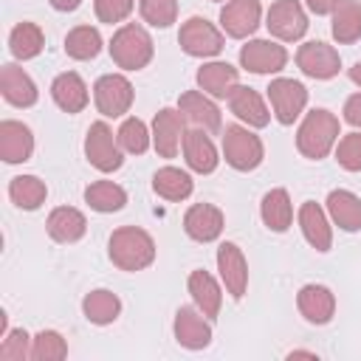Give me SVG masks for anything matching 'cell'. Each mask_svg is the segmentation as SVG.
<instances>
[{
	"mask_svg": "<svg viewBox=\"0 0 361 361\" xmlns=\"http://www.w3.org/2000/svg\"><path fill=\"white\" fill-rule=\"evenodd\" d=\"M107 254L110 262L121 271H144L155 259V240L138 226H121L110 234Z\"/></svg>",
	"mask_w": 361,
	"mask_h": 361,
	"instance_id": "1",
	"label": "cell"
},
{
	"mask_svg": "<svg viewBox=\"0 0 361 361\" xmlns=\"http://www.w3.org/2000/svg\"><path fill=\"white\" fill-rule=\"evenodd\" d=\"M338 135H341L338 116H333L324 107H316L302 118L296 130V149L310 161H322L336 147Z\"/></svg>",
	"mask_w": 361,
	"mask_h": 361,
	"instance_id": "2",
	"label": "cell"
},
{
	"mask_svg": "<svg viewBox=\"0 0 361 361\" xmlns=\"http://www.w3.org/2000/svg\"><path fill=\"white\" fill-rule=\"evenodd\" d=\"M152 54H155V45H152V37H149V31L144 25L127 23L110 39V56H113V62L121 71H141V68H147Z\"/></svg>",
	"mask_w": 361,
	"mask_h": 361,
	"instance_id": "3",
	"label": "cell"
},
{
	"mask_svg": "<svg viewBox=\"0 0 361 361\" xmlns=\"http://www.w3.org/2000/svg\"><path fill=\"white\" fill-rule=\"evenodd\" d=\"M223 158L231 169L237 172H251L262 164L265 158V147L259 141V135H254L248 127L243 124H228L223 130Z\"/></svg>",
	"mask_w": 361,
	"mask_h": 361,
	"instance_id": "4",
	"label": "cell"
},
{
	"mask_svg": "<svg viewBox=\"0 0 361 361\" xmlns=\"http://www.w3.org/2000/svg\"><path fill=\"white\" fill-rule=\"evenodd\" d=\"M133 99H135V90L130 79L121 73H104L93 85V102L104 118H121L133 107Z\"/></svg>",
	"mask_w": 361,
	"mask_h": 361,
	"instance_id": "5",
	"label": "cell"
},
{
	"mask_svg": "<svg viewBox=\"0 0 361 361\" xmlns=\"http://www.w3.org/2000/svg\"><path fill=\"white\" fill-rule=\"evenodd\" d=\"M85 158L99 172H116L124 164L121 144L113 135V130H110L107 121H93L87 127V135H85Z\"/></svg>",
	"mask_w": 361,
	"mask_h": 361,
	"instance_id": "6",
	"label": "cell"
},
{
	"mask_svg": "<svg viewBox=\"0 0 361 361\" xmlns=\"http://www.w3.org/2000/svg\"><path fill=\"white\" fill-rule=\"evenodd\" d=\"M178 42L189 56H197V59L217 56L226 45L223 31L214 23H209L206 17H189L178 31Z\"/></svg>",
	"mask_w": 361,
	"mask_h": 361,
	"instance_id": "7",
	"label": "cell"
},
{
	"mask_svg": "<svg viewBox=\"0 0 361 361\" xmlns=\"http://www.w3.org/2000/svg\"><path fill=\"white\" fill-rule=\"evenodd\" d=\"M268 102H271L274 118L288 127L302 116V110L307 104V87L296 79H282L279 76L268 85Z\"/></svg>",
	"mask_w": 361,
	"mask_h": 361,
	"instance_id": "8",
	"label": "cell"
},
{
	"mask_svg": "<svg viewBox=\"0 0 361 361\" xmlns=\"http://www.w3.org/2000/svg\"><path fill=\"white\" fill-rule=\"evenodd\" d=\"M265 25H268L271 37H276L282 42H296V39L305 37L310 23H307V14H305L299 0H276L268 8Z\"/></svg>",
	"mask_w": 361,
	"mask_h": 361,
	"instance_id": "9",
	"label": "cell"
},
{
	"mask_svg": "<svg viewBox=\"0 0 361 361\" xmlns=\"http://www.w3.org/2000/svg\"><path fill=\"white\" fill-rule=\"evenodd\" d=\"M240 65L248 73H279L288 65V51L274 39H248L240 48Z\"/></svg>",
	"mask_w": 361,
	"mask_h": 361,
	"instance_id": "10",
	"label": "cell"
},
{
	"mask_svg": "<svg viewBox=\"0 0 361 361\" xmlns=\"http://www.w3.org/2000/svg\"><path fill=\"white\" fill-rule=\"evenodd\" d=\"M296 65L305 76L310 79H333L338 71H341V56L333 45L327 42H319V39H310L305 45H299L296 51Z\"/></svg>",
	"mask_w": 361,
	"mask_h": 361,
	"instance_id": "11",
	"label": "cell"
},
{
	"mask_svg": "<svg viewBox=\"0 0 361 361\" xmlns=\"http://www.w3.org/2000/svg\"><path fill=\"white\" fill-rule=\"evenodd\" d=\"M183 124H186V118H183L180 110L164 107V110L155 113V118H152V147L161 158H175L178 155V149L183 144V135H186Z\"/></svg>",
	"mask_w": 361,
	"mask_h": 361,
	"instance_id": "12",
	"label": "cell"
},
{
	"mask_svg": "<svg viewBox=\"0 0 361 361\" xmlns=\"http://www.w3.org/2000/svg\"><path fill=\"white\" fill-rule=\"evenodd\" d=\"M217 271L231 299H243L248 290V262L237 243H220L217 248Z\"/></svg>",
	"mask_w": 361,
	"mask_h": 361,
	"instance_id": "13",
	"label": "cell"
},
{
	"mask_svg": "<svg viewBox=\"0 0 361 361\" xmlns=\"http://www.w3.org/2000/svg\"><path fill=\"white\" fill-rule=\"evenodd\" d=\"M259 17H262L259 0H228L220 8V28L231 39H245L257 31Z\"/></svg>",
	"mask_w": 361,
	"mask_h": 361,
	"instance_id": "14",
	"label": "cell"
},
{
	"mask_svg": "<svg viewBox=\"0 0 361 361\" xmlns=\"http://www.w3.org/2000/svg\"><path fill=\"white\" fill-rule=\"evenodd\" d=\"M175 341L186 350H203L212 344V324L197 307H178L175 313Z\"/></svg>",
	"mask_w": 361,
	"mask_h": 361,
	"instance_id": "15",
	"label": "cell"
},
{
	"mask_svg": "<svg viewBox=\"0 0 361 361\" xmlns=\"http://www.w3.org/2000/svg\"><path fill=\"white\" fill-rule=\"evenodd\" d=\"M223 226H226V217L212 203H195L183 214V231L195 243H212V240H217L223 234Z\"/></svg>",
	"mask_w": 361,
	"mask_h": 361,
	"instance_id": "16",
	"label": "cell"
},
{
	"mask_svg": "<svg viewBox=\"0 0 361 361\" xmlns=\"http://www.w3.org/2000/svg\"><path fill=\"white\" fill-rule=\"evenodd\" d=\"M34 152V133L28 124L6 118L0 121V158L6 164H25Z\"/></svg>",
	"mask_w": 361,
	"mask_h": 361,
	"instance_id": "17",
	"label": "cell"
},
{
	"mask_svg": "<svg viewBox=\"0 0 361 361\" xmlns=\"http://www.w3.org/2000/svg\"><path fill=\"white\" fill-rule=\"evenodd\" d=\"M0 90H3V99L11 107H31L39 99V90H37L34 79L14 62H6L0 68Z\"/></svg>",
	"mask_w": 361,
	"mask_h": 361,
	"instance_id": "18",
	"label": "cell"
},
{
	"mask_svg": "<svg viewBox=\"0 0 361 361\" xmlns=\"http://www.w3.org/2000/svg\"><path fill=\"white\" fill-rule=\"evenodd\" d=\"M178 110L197 130H206V133H217L220 130V110L209 99V93H203V90H186V93H180Z\"/></svg>",
	"mask_w": 361,
	"mask_h": 361,
	"instance_id": "19",
	"label": "cell"
},
{
	"mask_svg": "<svg viewBox=\"0 0 361 361\" xmlns=\"http://www.w3.org/2000/svg\"><path fill=\"white\" fill-rule=\"evenodd\" d=\"M183 158H186L189 169L197 172V175H209L220 164V155H217L214 141L209 138L206 130H197V127L183 135Z\"/></svg>",
	"mask_w": 361,
	"mask_h": 361,
	"instance_id": "20",
	"label": "cell"
},
{
	"mask_svg": "<svg viewBox=\"0 0 361 361\" xmlns=\"http://www.w3.org/2000/svg\"><path fill=\"white\" fill-rule=\"evenodd\" d=\"M45 228H48V237L54 243H62V245H71V243H79L87 231V217L73 209V206H56L48 220H45Z\"/></svg>",
	"mask_w": 361,
	"mask_h": 361,
	"instance_id": "21",
	"label": "cell"
},
{
	"mask_svg": "<svg viewBox=\"0 0 361 361\" xmlns=\"http://www.w3.org/2000/svg\"><path fill=\"white\" fill-rule=\"evenodd\" d=\"M299 228L305 234V240L310 243V248H316L319 254L330 251L333 245V228H330V220L324 214V209L313 200H305L299 206Z\"/></svg>",
	"mask_w": 361,
	"mask_h": 361,
	"instance_id": "22",
	"label": "cell"
},
{
	"mask_svg": "<svg viewBox=\"0 0 361 361\" xmlns=\"http://www.w3.org/2000/svg\"><path fill=\"white\" fill-rule=\"evenodd\" d=\"M296 307L310 324H327L336 313V296L327 285H305L296 293Z\"/></svg>",
	"mask_w": 361,
	"mask_h": 361,
	"instance_id": "23",
	"label": "cell"
},
{
	"mask_svg": "<svg viewBox=\"0 0 361 361\" xmlns=\"http://www.w3.org/2000/svg\"><path fill=\"white\" fill-rule=\"evenodd\" d=\"M228 107H231V113H234L243 124H248V127H268V121H271V110L265 107L262 96H259L254 87L237 85V87L231 90V96H228Z\"/></svg>",
	"mask_w": 361,
	"mask_h": 361,
	"instance_id": "24",
	"label": "cell"
},
{
	"mask_svg": "<svg viewBox=\"0 0 361 361\" xmlns=\"http://www.w3.org/2000/svg\"><path fill=\"white\" fill-rule=\"evenodd\" d=\"M51 96H54L56 107L65 110V113H82L87 107V102H90L85 79L79 73H73V71H65L51 82Z\"/></svg>",
	"mask_w": 361,
	"mask_h": 361,
	"instance_id": "25",
	"label": "cell"
},
{
	"mask_svg": "<svg viewBox=\"0 0 361 361\" xmlns=\"http://www.w3.org/2000/svg\"><path fill=\"white\" fill-rule=\"evenodd\" d=\"M186 288H189V293H192V299H195V307H197L206 319H217L220 305H223V290H220L217 279H214L209 271L195 268V271L189 274Z\"/></svg>",
	"mask_w": 361,
	"mask_h": 361,
	"instance_id": "26",
	"label": "cell"
},
{
	"mask_svg": "<svg viewBox=\"0 0 361 361\" xmlns=\"http://www.w3.org/2000/svg\"><path fill=\"white\" fill-rule=\"evenodd\" d=\"M237 79H240V71L228 62H206L197 71V87L212 99H228L231 90L237 87Z\"/></svg>",
	"mask_w": 361,
	"mask_h": 361,
	"instance_id": "27",
	"label": "cell"
},
{
	"mask_svg": "<svg viewBox=\"0 0 361 361\" xmlns=\"http://www.w3.org/2000/svg\"><path fill=\"white\" fill-rule=\"evenodd\" d=\"M327 214L344 231H361V197L350 189H333L327 195Z\"/></svg>",
	"mask_w": 361,
	"mask_h": 361,
	"instance_id": "28",
	"label": "cell"
},
{
	"mask_svg": "<svg viewBox=\"0 0 361 361\" xmlns=\"http://www.w3.org/2000/svg\"><path fill=\"white\" fill-rule=\"evenodd\" d=\"M259 214H262V223L271 231H276V234L288 231L290 223H293V203H290L288 189H271V192H265L262 195V203H259Z\"/></svg>",
	"mask_w": 361,
	"mask_h": 361,
	"instance_id": "29",
	"label": "cell"
},
{
	"mask_svg": "<svg viewBox=\"0 0 361 361\" xmlns=\"http://www.w3.org/2000/svg\"><path fill=\"white\" fill-rule=\"evenodd\" d=\"M333 14V39L341 45H353L361 39V3L358 0H338Z\"/></svg>",
	"mask_w": 361,
	"mask_h": 361,
	"instance_id": "30",
	"label": "cell"
},
{
	"mask_svg": "<svg viewBox=\"0 0 361 361\" xmlns=\"http://www.w3.org/2000/svg\"><path fill=\"white\" fill-rule=\"evenodd\" d=\"M82 313H85V319L90 324H99V327L113 324L118 319V313H121V299L113 290H107V288H96V290L85 293Z\"/></svg>",
	"mask_w": 361,
	"mask_h": 361,
	"instance_id": "31",
	"label": "cell"
},
{
	"mask_svg": "<svg viewBox=\"0 0 361 361\" xmlns=\"http://www.w3.org/2000/svg\"><path fill=\"white\" fill-rule=\"evenodd\" d=\"M152 189H155L158 197L178 203V200H186V197L192 195L195 180L189 178V172H183V169H178V166H161V169L152 175Z\"/></svg>",
	"mask_w": 361,
	"mask_h": 361,
	"instance_id": "32",
	"label": "cell"
},
{
	"mask_svg": "<svg viewBox=\"0 0 361 361\" xmlns=\"http://www.w3.org/2000/svg\"><path fill=\"white\" fill-rule=\"evenodd\" d=\"M42 48H45V34H42V28L37 23L23 20V23H17L11 28V34H8V51H11L14 59H23V62L25 59H34V56H39Z\"/></svg>",
	"mask_w": 361,
	"mask_h": 361,
	"instance_id": "33",
	"label": "cell"
},
{
	"mask_svg": "<svg viewBox=\"0 0 361 361\" xmlns=\"http://www.w3.org/2000/svg\"><path fill=\"white\" fill-rule=\"evenodd\" d=\"M8 197H11V203H14L17 209L34 212V209H39V206L45 203L48 186H45V180H39L37 175H17V178H11V183H8Z\"/></svg>",
	"mask_w": 361,
	"mask_h": 361,
	"instance_id": "34",
	"label": "cell"
},
{
	"mask_svg": "<svg viewBox=\"0 0 361 361\" xmlns=\"http://www.w3.org/2000/svg\"><path fill=\"white\" fill-rule=\"evenodd\" d=\"M85 203H87L93 212L110 214V212L124 209L127 192H124L118 183H113V180H93V183L85 189Z\"/></svg>",
	"mask_w": 361,
	"mask_h": 361,
	"instance_id": "35",
	"label": "cell"
},
{
	"mask_svg": "<svg viewBox=\"0 0 361 361\" xmlns=\"http://www.w3.org/2000/svg\"><path fill=\"white\" fill-rule=\"evenodd\" d=\"M102 51V34L93 25H76L68 31L65 37V54L76 62H87L96 59Z\"/></svg>",
	"mask_w": 361,
	"mask_h": 361,
	"instance_id": "36",
	"label": "cell"
},
{
	"mask_svg": "<svg viewBox=\"0 0 361 361\" xmlns=\"http://www.w3.org/2000/svg\"><path fill=\"white\" fill-rule=\"evenodd\" d=\"M116 138H118L121 149L130 152V155H144V152L149 149V144H152V133H149L147 124H144L141 118H135V116L121 121Z\"/></svg>",
	"mask_w": 361,
	"mask_h": 361,
	"instance_id": "37",
	"label": "cell"
},
{
	"mask_svg": "<svg viewBox=\"0 0 361 361\" xmlns=\"http://www.w3.org/2000/svg\"><path fill=\"white\" fill-rule=\"evenodd\" d=\"M68 355V341L56 330H39L31 341V358L34 361H59Z\"/></svg>",
	"mask_w": 361,
	"mask_h": 361,
	"instance_id": "38",
	"label": "cell"
},
{
	"mask_svg": "<svg viewBox=\"0 0 361 361\" xmlns=\"http://www.w3.org/2000/svg\"><path fill=\"white\" fill-rule=\"evenodd\" d=\"M138 11L144 23L155 28H169L178 20V3L175 0H138Z\"/></svg>",
	"mask_w": 361,
	"mask_h": 361,
	"instance_id": "39",
	"label": "cell"
},
{
	"mask_svg": "<svg viewBox=\"0 0 361 361\" xmlns=\"http://www.w3.org/2000/svg\"><path fill=\"white\" fill-rule=\"evenodd\" d=\"M336 161L347 172H361V133H347L338 138Z\"/></svg>",
	"mask_w": 361,
	"mask_h": 361,
	"instance_id": "40",
	"label": "cell"
},
{
	"mask_svg": "<svg viewBox=\"0 0 361 361\" xmlns=\"http://www.w3.org/2000/svg\"><path fill=\"white\" fill-rule=\"evenodd\" d=\"M31 336L17 327V330H8L6 338L0 341V358H11V361H23V358H31Z\"/></svg>",
	"mask_w": 361,
	"mask_h": 361,
	"instance_id": "41",
	"label": "cell"
},
{
	"mask_svg": "<svg viewBox=\"0 0 361 361\" xmlns=\"http://www.w3.org/2000/svg\"><path fill=\"white\" fill-rule=\"evenodd\" d=\"M135 0H93V8H96V17L102 23H121L130 17Z\"/></svg>",
	"mask_w": 361,
	"mask_h": 361,
	"instance_id": "42",
	"label": "cell"
},
{
	"mask_svg": "<svg viewBox=\"0 0 361 361\" xmlns=\"http://www.w3.org/2000/svg\"><path fill=\"white\" fill-rule=\"evenodd\" d=\"M344 121L353 124L355 130H361V93H353L344 102Z\"/></svg>",
	"mask_w": 361,
	"mask_h": 361,
	"instance_id": "43",
	"label": "cell"
},
{
	"mask_svg": "<svg viewBox=\"0 0 361 361\" xmlns=\"http://www.w3.org/2000/svg\"><path fill=\"white\" fill-rule=\"evenodd\" d=\"M305 3H307V8H310L313 14H330L338 0H305Z\"/></svg>",
	"mask_w": 361,
	"mask_h": 361,
	"instance_id": "44",
	"label": "cell"
},
{
	"mask_svg": "<svg viewBox=\"0 0 361 361\" xmlns=\"http://www.w3.org/2000/svg\"><path fill=\"white\" fill-rule=\"evenodd\" d=\"M56 11H76L82 6V0H48Z\"/></svg>",
	"mask_w": 361,
	"mask_h": 361,
	"instance_id": "45",
	"label": "cell"
},
{
	"mask_svg": "<svg viewBox=\"0 0 361 361\" xmlns=\"http://www.w3.org/2000/svg\"><path fill=\"white\" fill-rule=\"evenodd\" d=\"M350 79H353V82L361 87V62H355V65L350 68Z\"/></svg>",
	"mask_w": 361,
	"mask_h": 361,
	"instance_id": "46",
	"label": "cell"
},
{
	"mask_svg": "<svg viewBox=\"0 0 361 361\" xmlns=\"http://www.w3.org/2000/svg\"><path fill=\"white\" fill-rule=\"evenodd\" d=\"M212 3H220V0H212Z\"/></svg>",
	"mask_w": 361,
	"mask_h": 361,
	"instance_id": "47",
	"label": "cell"
}]
</instances>
